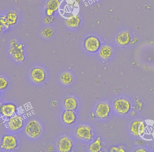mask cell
Segmentation results:
<instances>
[{
    "mask_svg": "<svg viewBox=\"0 0 154 152\" xmlns=\"http://www.w3.org/2000/svg\"><path fill=\"white\" fill-rule=\"evenodd\" d=\"M153 147H154V142H153Z\"/></svg>",
    "mask_w": 154,
    "mask_h": 152,
    "instance_id": "74e56055",
    "label": "cell"
},
{
    "mask_svg": "<svg viewBox=\"0 0 154 152\" xmlns=\"http://www.w3.org/2000/svg\"><path fill=\"white\" fill-rule=\"evenodd\" d=\"M135 115V111H132L131 113V116H134V115Z\"/></svg>",
    "mask_w": 154,
    "mask_h": 152,
    "instance_id": "e575fe53",
    "label": "cell"
},
{
    "mask_svg": "<svg viewBox=\"0 0 154 152\" xmlns=\"http://www.w3.org/2000/svg\"><path fill=\"white\" fill-rule=\"evenodd\" d=\"M1 108H2V105L0 103V114H1Z\"/></svg>",
    "mask_w": 154,
    "mask_h": 152,
    "instance_id": "d590c367",
    "label": "cell"
},
{
    "mask_svg": "<svg viewBox=\"0 0 154 152\" xmlns=\"http://www.w3.org/2000/svg\"><path fill=\"white\" fill-rule=\"evenodd\" d=\"M62 121L64 123L70 125L73 124L76 119V114L73 111H70V110H66L64 111V112L62 114L61 116Z\"/></svg>",
    "mask_w": 154,
    "mask_h": 152,
    "instance_id": "4fadbf2b",
    "label": "cell"
},
{
    "mask_svg": "<svg viewBox=\"0 0 154 152\" xmlns=\"http://www.w3.org/2000/svg\"><path fill=\"white\" fill-rule=\"evenodd\" d=\"M60 0H47L46 3V8H51L55 11H57L60 5Z\"/></svg>",
    "mask_w": 154,
    "mask_h": 152,
    "instance_id": "d6986e66",
    "label": "cell"
},
{
    "mask_svg": "<svg viewBox=\"0 0 154 152\" xmlns=\"http://www.w3.org/2000/svg\"><path fill=\"white\" fill-rule=\"evenodd\" d=\"M46 150L48 151H52L54 150V147L52 145H48L46 148Z\"/></svg>",
    "mask_w": 154,
    "mask_h": 152,
    "instance_id": "1f68e13d",
    "label": "cell"
},
{
    "mask_svg": "<svg viewBox=\"0 0 154 152\" xmlns=\"http://www.w3.org/2000/svg\"><path fill=\"white\" fill-rule=\"evenodd\" d=\"M17 44V41H16V40H14V39L10 41V44H11V46H15V45H16Z\"/></svg>",
    "mask_w": 154,
    "mask_h": 152,
    "instance_id": "4dcf8cb0",
    "label": "cell"
},
{
    "mask_svg": "<svg viewBox=\"0 0 154 152\" xmlns=\"http://www.w3.org/2000/svg\"><path fill=\"white\" fill-rule=\"evenodd\" d=\"M84 46L87 51L94 53L99 49L100 47V41L97 37L91 35L85 40Z\"/></svg>",
    "mask_w": 154,
    "mask_h": 152,
    "instance_id": "277c9868",
    "label": "cell"
},
{
    "mask_svg": "<svg viewBox=\"0 0 154 152\" xmlns=\"http://www.w3.org/2000/svg\"><path fill=\"white\" fill-rule=\"evenodd\" d=\"M136 152H138V151H143V152H145L146 151V150L145 149H143V148H140V149H138L135 151Z\"/></svg>",
    "mask_w": 154,
    "mask_h": 152,
    "instance_id": "836d02e7",
    "label": "cell"
},
{
    "mask_svg": "<svg viewBox=\"0 0 154 152\" xmlns=\"http://www.w3.org/2000/svg\"><path fill=\"white\" fill-rule=\"evenodd\" d=\"M61 81L65 85L70 84L73 81V77L69 73H64L62 74L60 78Z\"/></svg>",
    "mask_w": 154,
    "mask_h": 152,
    "instance_id": "44dd1931",
    "label": "cell"
},
{
    "mask_svg": "<svg viewBox=\"0 0 154 152\" xmlns=\"http://www.w3.org/2000/svg\"><path fill=\"white\" fill-rule=\"evenodd\" d=\"M55 21V18L53 16H47L45 17L44 19V22L46 23L49 24V23H52Z\"/></svg>",
    "mask_w": 154,
    "mask_h": 152,
    "instance_id": "f1b7e54d",
    "label": "cell"
},
{
    "mask_svg": "<svg viewBox=\"0 0 154 152\" xmlns=\"http://www.w3.org/2000/svg\"><path fill=\"white\" fill-rule=\"evenodd\" d=\"M110 151H117V152H125V150L122 146L115 147L113 146L110 148Z\"/></svg>",
    "mask_w": 154,
    "mask_h": 152,
    "instance_id": "4316f807",
    "label": "cell"
},
{
    "mask_svg": "<svg viewBox=\"0 0 154 152\" xmlns=\"http://www.w3.org/2000/svg\"><path fill=\"white\" fill-rule=\"evenodd\" d=\"M146 124L144 121H141L140 126H139V128H138V133H139V136H142L144 135V132H145V130H146Z\"/></svg>",
    "mask_w": 154,
    "mask_h": 152,
    "instance_id": "d4e9b609",
    "label": "cell"
},
{
    "mask_svg": "<svg viewBox=\"0 0 154 152\" xmlns=\"http://www.w3.org/2000/svg\"><path fill=\"white\" fill-rule=\"evenodd\" d=\"M81 23V19L78 16L71 15L66 19V25L72 28L79 27Z\"/></svg>",
    "mask_w": 154,
    "mask_h": 152,
    "instance_id": "5bb4252c",
    "label": "cell"
},
{
    "mask_svg": "<svg viewBox=\"0 0 154 152\" xmlns=\"http://www.w3.org/2000/svg\"><path fill=\"white\" fill-rule=\"evenodd\" d=\"M73 143L70 138L64 136L61 138L57 142V148L60 152H69L72 150Z\"/></svg>",
    "mask_w": 154,
    "mask_h": 152,
    "instance_id": "9c48e42d",
    "label": "cell"
},
{
    "mask_svg": "<svg viewBox=\"0 0 154 152\" xmlns=\"http://www.w3.org/2000/svg\"><path fill=\"white\" fill-rule=\"evenodd\" d=\"M137 41H138V39H137V38H133V39H131L130 43L133 44H134V43H136L137 42Z\"/></svg>",
    "mask_w": 154,
    "mask_h": 152,
    "instance_id": "d6a6232c",
    "label": "cell"
},
{
    "mask_svg": "<svg viewBox=\"0 0 154 152\" xmlns=\"http://www.w3.org/2000/svg\"><path fill=\"white\" fill-rule=\"evenodd\" d=\"M5 17L8 24L10 26H11L15 25L17 23L18 19V15L14 11H10L7 14Z\"/></svg>",
    "mask_w": 154,
    "mask_h": 152,
    "instance_id": "ac0fdd59",
    "label": "cell"
},
{
    "mask_svg": "<svg viewBox=\"0 0 154 152\" xmlns=\"http://www.w3.org/2000/svg\"><path fill=\"white\" fill-rule=\"evenodd\" d=\"M76 135L79 138L87 141H91L93 138L92 129L88 126H79L76 130Z\"/></svg>",
    "mask_w": 154,
    "mask_h": 152,
    "instance_id": "5b68a950",
    "label": "cell"
},
{
    "mask_svg": "<svg viewBox=\"0 0 154 152\" xmlns=\"http://www.w3.org/2000/svg\"><path fill=\"white\" fill-rule=\"evenodd\" d=\"M90 1H96L97 0H90Z\"/></svg>",
    "mask_w": 154,
    "mask_h": 152,
    "instance_id": "8d00e7d4",
    "label": "cell"
},
{
    "mask_svg": "<svg viewBox=\"0 0 154 152\" xmlns=\"http://www.w3.org/2000/svg\"><path fill=\"white\" fill-rule=\"evenodd\" d=\"M31 77L33 82L37 84L43 82L46 79V73L41 68L34 67L31 71Z\"/></svg>",
    "mask_w": 154,
    "mask_h": 152,
    "instance_id": "30bf717a",
    "label": "cell"
},
{
    "mask_svg": "<svg viewBox=\"0 0 154 152\" xmlns=\"http://www.w3.org/2000/svg\"><path fill=\"white\" fill-rule=\"evenodd\" d=\"M0 96H1V94H0Z\"/></svg>",
    "mask_w": 154,
    "mask_h": 152,
    "instance_id": "f35d334b",
    "label": "cell"
},
{
    "mask_svg": "<svg viewBox=\"0 0 154 152\" xmlns=\"http://www.w3.org/2000/svg\"><path fill=\"white\" fill-rule=\"evenodd\" d=\"M42 34L45 38H51L54 34V31L51 28H45L42 30Z\"/></svg>",
    "mask_w": 154,
    "mask_h": 152,
    "instance_id": "7402d4cb",
    "label": "cell"
},
{
    "mask_svg": "<svg viewBox=\"0 0 154 152\" xmlns=\"http://www.w3.org/2000/svg\"><path fill=\"white\" fill-rule=\"evenodd\" d=\"M7 126L11 131H18L23 126V119L20 115H15L9 118Z\"/></svg>",
    "mask_w": 154,
    "mask_h": 152,
    "instance_id": "ba28073f",
    "label": "cell"
},
{
    "mask_svg": "<svg viewBox=\"0 0 154 152\" xmlns=\"http://www.w3.org/2000/svg\"><path fill=\"white\" fill-rule=\"evenodd\" d=\"M23 44H17L15 46H11L9 50V53L13 56V58L19 62H23L25 59L24 55Z\"/></svg>",
    "mask_w": 154,
    "mask_h": 152,
    "instance_id": "8992f818",
    "label": "cell"
},
{
    "mask_svg": "<svg viewBox=\"0 0 154 152\" xmlns=\"http://www.w3.org/2000/svg\"><path fill=\"white\" fill-rule=\"evenodd\" d=\"M0 25L2 26L4 28H5L7 30L9 28L10 25L7 23L5 16H0Z\"/></svg>",
    "mask_w": 154,
    "mask_h": 152,
    "instance_id": "cb8c5ba5",
    "label": "cell"
},
{
    "mask_svg": "<svg viewBox=\"0 0 154 152\" xmlns=\"http://www.w3.org/2000/svg\"><path fill=\"white\" fill-rule=\"evenodd\" d=\"M42 127L40 123L36 120H31L28 123L25 127L26 133L31 138H35L42 133Z\"/></svg>",
    "mask_w": 154,
    "mask_h": 152,
    "instance_id": "7a4b0ae2",
    "label": "cell"
},
{
    "mask_svg": "<svg viewBox=\"0 0 154 152\" xmlns=\"http://www.w3.org/2000/svg\"><path fill=\"white\" fill-rule=\"evenodd\" d=\"M69 5L72 7H78L79 4V0H67Z\"/></svg>",
    "mask_w": 154,
    "mask_h": 152,
    "instance_id": "484cf974",
    "label": "cell"
},
{
    "mask_svg": "<svg viewBox=\"0 0 154 152\" xmlns=\"http://www.w3.org/2000/svg\"><path fill=\"white\" fill-rule=\"evenodd\" d=\"M17 147V138L13 135H5L2 138L1 148L6 151H12Z\"/></svg>",
    "mask_w": 154,
    "mask_h": 152,
    "instance_id": "3957f363",
    "label": "cell"
},
{
    "mask_svg": "<svg viewBox=\"0 0 154 152\" xmlns=\"http://www.w3.org/2000/svg\"><path fill=\"white\" fill-rule=\"evenodd\" d=\"M55 12V10L49 8H46L45 10V13L47 16H52L54 14Z\"/></svg>",
    "mask_w": 154,
    "mask_h": 152,
    "instance_id": "f546056e",
    "label": "cell"
},
{
    "mask_svg": "<svg viewBox=\"0 0 154 152\" xmlns=\"http://www.w3.org/2000/svg\"><path fill=\"white\" fill-rule=\"evenodd\" d=\"M17 112L16 106L12 103H7L2 105L1 114L5 118H10L15 115Z\"/></svg>",
    "mask_w": 154,
    "mask_h": 152,
    "instance_id": "8fae6325",
    "label": "cell"
},
{
    "mask_svg": "<svg viewBox=\"0 0 154 152\" xmlns=\"http://www.w3.org/2000/svg\"><path fill=\"white\" fill-rule=\"evenodd\" d=\"M135 108L137 109V110L140 111L142 107H143V103L139 99H137L135 100Z\"/></svg>",
    "mask_w": 154,
    "mask_h": 152,
    "instance_id": "83f0119b",
    "label": "cell"
},
{
    "mask_svg": "<svg viewBox=\"0 0 154 152\" xmlns=\"http://www.w3.org/2000/svg\"><path fill=\"white\" fill-rule=\"evenodd\" d=\"M141 122V121L140 120H135L133 121V123L131 124L130 126V131L131 133L135 136H139L138 128Z\"/></svg>",
    "mask_w": 154,
    "mask_h": 152,
    "instance_id": "ffe728a7",
    "label": "cell"
},
{
    "mask_svg": "<svg viewBox=\"0 0 154 152\" xmlns=\"http://www.w3.org/2000/svg\"><path fill=\"white\" fill-rule=\"evenodd\" d=\"M110 112V106L106 102H101L99 103L95 108V115L96 117L100 119L108 117Z\"/></svg>",
    "mask_w": 154,
    "mask_h": 152,
    "instance_id": "52a82bcc",
    "label": "cell"
},
{
    "mask_svg": "<svg viewBox=\"0 0 154 152\" xmlns=\"http://www.w3.org/2000/svg\"><path fill=\"white\" fill-rule=\"evenodd\" d=\"M103 147V144L100 137H97L91 144L89 145V150L91 152H99Z\"/></svg>",
    "mask_w": 154,
    "mask_h": 152,
    "instance_id": "2e32d148",
    "label": "cell"
},
{
    "mask_svg": "<svg viewBox=\"0 0 154 152\" xmlns=\"http://www.w3.org/2000/svg\"><path fill=\"white\" fill-rule=\"evenodd\" d=\"M64 106L66 110L75 111L78 107V102L75 98L68 97L64 100Z\"/></svg>",
    "mask_w": 154,
    "mask_h": 152,
    "instance_id": "9a60e30c",
    "label": "cell"
},
{
    "mask_svg": "<svg viewBox=\"0 0 154 152\" xmlns=\"http://www.w3.org/2000/svg\"><path fill=\"white\" fill-rule=\"evenodd\" d=\"M8 85V81L4 77L0 76V90H5Z\"/></svg>",
    "mask_w": 154,
    "mask_h": 152,
    "instance_id": "603a6c76",
    "label": "cell"
},
{
    "mask_svg": "<svg viewBox=\"0 0 154 152\" xmlns=\"http://www.w3.org/2000/svg\"><path fill=\"white\" fill-rule=\"evenodd\" d=\"M113 107L116 112L117 113L122 115H125L130 111L131 109V105L128 100L121 97L114 101Z\"/></svg>",
    "mask_w": 154,
    "mask_h": 152,
    "instance_id": "6da1fadb",
    "label": "cell"
},
{
    "mask_svg": "<svg viewBox=\"0 0 154 152\" xmlns=\"http://www.w3.org/2000/svg\"><path fill=\"white\" fill-rule=\"evenodd\" d=\"M112 49L107 45L102 46L99 51L100 56L104 59H107L109 58H110L111 56L112 55Z\"/></svg>",
    "mask_w": 154,
    "mask_h": 152,
    "instance_id": "e0dca14e",
    "label": "cell"
},
{
    "mask_svg": "<svg viewBox=\"0 0 154 152\" xmlns=\"http://www.w3.org/2000/svg\"><path fill=\"white\" fill-rule=\"evenodd\" d=\"M117 43L120 46H126L129 44L131 40V35L129 31H123L119 33L116 38Z\"/></svg>",
    "mask_w": 154,
    "mask_h": 152,
    "instance_id": "7c38bea8",
    "label": "cell"
}]
</instances>
